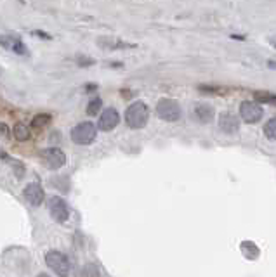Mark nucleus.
Returning a JSON list of instances; mask_svg holds the SVG:
<instances>
[{"mask_svg":"<svg viewBox=\"0 0 276 277\" xmlns=\"http://www.w3.org/2000/svg\"><path fill=\"white\" fill-rule=\"evenodd\" d=\"M148 120H150V109H148V106L144 103L136 101V103H132L129 108H127L125 123H127L129 129H132V130L144 129L146 123H148Z\"/></svg>","mask_w":276,"mask_h":277,"instance_id":"1","label":"nucleus"},{"mask_svg":"<svg viewBox=\"0 0 276 277\" xmlns=\"http://www.w3.org/2000/svg\"><path fill=\"white\" fill-rule=\"evenodd\" d=\"M97 136V127L90 122H82L71 130V140L78 145H89L96 140Z\"/></svg>","mask_w":276,"mask_h":277,"instance_id":"2","label":"nucleus"},{"mask_svg":"<svg viewBox=\"0 0 276 277\" xmlns=\"http://www.w3.org/2000/svg\"><path fill=\"white\" fill-rule=\"evenodd\" d=\"M45 264H47V267L57 276H66L71 269V264H70V260H68L66 255L61 253V251H56V250L47 251Z\"/></svg>","mask_w":276,"mask_h":277,"instance_id":"3","label":"nucleus"},{"mask_svg":"<svg viewBox=\"0 0 276 277\" xmlns=\"http://www.w3.org/2000/svg\"><path fill=\"white\" fill-rule=\"evenodd\" d=\"M157 115L160 120L163 122H177L181 118V106L177 104V101L169 99V97H163V99L158 101L157 104Z\"/></svg>","mask_w":276,"mask_h":277,"instance_id":"4","label":"nucleus"},{"mask_svg":"<svg viewBox=\"0 0 276 277\" xmlns=\"http://www.w3.org/2000/svg\"><path fill=\"white\" fill-rule=\"evenodd\" d=\"M49 213L57 224H64L70 218V206L66 205L63 198L59 196H50L49 198Z\"/></svg>","mask_w":276,"mask_h":277,"instance_id":"5","label":"nucleus"},{"mask_svg":"<svg viewBox=\"0 0 276 277\" xmlns=\"http://www.w3.org/2000/svg\"><path fill=\"white\" fill-rule=\"evenodd\" d=\"M263 108L257 103H254V101H243L242 106H240V116H242L243 122L250 123V125L259 123L263 120Z\"/></svg>","mask_w":276,"mask_h":277,"instance_id":"6","label":"nucleus"},{"mask_svg":"<svg viewBox=\"0 0 276 277\" xmlns=\"http://www.w3.org/2000/svg\"><path fill=\"white\" fill-rule=\"evenodd\" d=\"M40 156H42V159L45 161V165L49 166L50 170L63 168L64 163H66V154H64V152L61 151L59 147H47V149H43V151L40 152Z\"/></svg>","mask_w":276,"mask_h":277,"instance_id":"7","label":"nucleus"},{"mask_svg":"<svg viewBox=\"0 0 276 277\" xmlns=\"http://www.w3.org/2000/svg\"><path fill=\"white\" fill-rule=\"evenodd\" d=\"M120 123V115L115 108H106L99 116V122H97V129L101 132H111Z\"/></svg>","mask_w":276,"mask_h":277,"instance_id":"8","label":"nucleus"},{"mask_svg":"<svg viewBox=\"0 0 276 277\" xmlns=\"http://www.w3.org/2000/svg\"><path fill=\"white\" fill-rule=\"evenodd\" d=\"M0 45L9 52L17 54V56H28V49L24 47L23 40L16 35H2L0 36Z\"/></svg>","mask_w":276,"mask_h":277,"instance_id":"9","label":"nucleus"},{"mask_svg":"<svg viewBox=\"0 0 276 277\" xmlns=\"http://www.w3.org/2000/svg\"><path fill=\"white\" fill-rule=\"evenodd\" d=\"M23 194H24V199H26L31 206H40L43 203V199H45V191H43V187L38 182L28 184L26 187H24Z\"/></svg>","mask_w":276,"mask_h":277,"instance_id":"10","label":"nucleus"},{"mask_svg":"<svg viewBox=\"0 0 276 277\" xmlns=\"http://www.w3.org/2000/svg\"><path fill=\"white\" fill-rule=\"evenodd\" d=\"M219 129L224 134H237L240 129V122L235 115L231 113H223L219 116Z\"/></svg>","mask_w":276,"mask_h":277,"instance_id":"11","label":"nucleus"},{"mask_svg":"<svg viewBox=\"0 0 276 277\" xmlns=\"http://www.w3.org/2000/svg\"><path fill=\"white\" fill-rule=\"evenodd\" d=\"M193 113L195 120L198 123H203V125H207V123H210L214 120V108L209 104H198Z\"/></svg>","mask_w":276,"mask_h":277,"instance_id":"12","label":"nucleus"},{"mask_svg":"<svg viewBox=\"0 0 276 277\" xmlns=\"http://www.w3.org/2000/svg\"><path fill=\"white\" fill-rule=\"evenodd\" d=\"M50 122H52V116L45 115V113H40V115L33 116L30 127H31V129H35V130H40V129H45V127H49Z\"/></svg>","mask_w":276,"mask_h":277,"instance_id":"13","label":"nucleus"},{"mask_svg":"<svg viewBox=\"0 0 276 277\" xmlns=\"http://www.w3.org/2000/svg\"><path fill=\"white\" fill-rule=\"evenodd\" d=\"M240 248H242L245 258H249V260H256V258L259 257V248H257V244H254L252 241H243L240 244Z\"/></svg>","mask_w":276,"mask_h":277,"instance_id":"14","label":"nucleus"},{"mask_svg":"<svg viewBox=\"0 0 276 277\" xmlns=\"http://www.w3.org/2000/svg\"><path fill=\"white\" fill-rule=\"evenodd\" d=\"M12 134H14V138H16V140H19V142H26L28 138H30V129H28V127L24 125L23 122H19V123H16V125H14Z\"/></svg>","mask_w":276,"mask_h":277,"instance_id":"15","label":"nucleus"},{"mask_svg":"<svg viewBox=\"0 0 276 277\" xmlns=\"http://www.w3.org/2000/svg\"><path fill=\"white\" fill-rule=\"evenodd\" d=\"M254 99H256L257 103L276 106V94L266 92V90H256V92H254Z\"/></svg>","mask_w":276,"mask_h":277,"instance_id":"16","label":"nucleus"},{"mask_svg":"<svg viewBox=\"0 0 276 277\" xmlns=\"http://www.w3.org/2000/svg\"><path fill=\"white\" fill-rule=\"evenodd\" d=\"M101 108H103V99H101V97H92V99L89 101V104H87V115L96 116L97 113L101 111Z\"/></svg>","mask_w":276,"mask_h":277,"instance_id":"17","label":"nucleus"},{"mask_svg":"<svg viewBox=\"0 0 276 277\" xmlns=\"http://www.w3.org/2000/svg\"><path fill=\"white\" fill-rule=\"evenodd\" d=\"M264 136L270 138V140H276V116L266 123V127H264Z\"/></svg>","mask_w":276,"mask_h":277,"instance_id":"18","label":"nucleus"},{"mask_svg":"<svg viewBox=\"0 0 276 277\" xmlns=\"http://www.w3.org/2000/svg\"><path fill=\"white\" fill-rule=\"evenodd\" d=\"M198 89L202 90V92H210V94H224V92H226V90H224V89H221V87H212V85H210V87L200 85Z\"/></svg>","mask_w":276,"mask_h":277,"instance_id":"19","label":"nucleus"},{"mask_svg":"<svg viewBox=\"0 0 276 277\" xmlns=\"http://www.w3.org/2000/svg\"><path fill=\"white\" fill-rule=\"evenodd\" d=\"M35 35H38V36H42V38H47V40H49V38H50V36H49V35H45V33H42V31H35Z\"/></svg>","mask_w":276,"mask_h":277,"instance_id":"20","label":"nucleus"},{"mask_svg":"<svg viewBox=\"0 0 276 277\" xmlns=\"http://www.w3.org/2000/svg\"><path fill=\"white\" fill-rule=\"evenodd\" d=\"M231 38L233 40H245V36L243 35H231Z\"/></svg>","mask_w":276,"mask_h":277,"instance_id":"21","label":"nucleus"},{"mask_svg":"<svg viewBox=\"0 0 276 277\" xmlns=\"http://www.w3.org/2000/svg\"><path fill=\"white\" fill-rule=\"evenodd\" d=\"M268 66H270L271 69H276V63H275V61H270V63H268Z\"/></svg>","mask_w":276,"mask_h":277,"instance_id":"22","label":"nucleus"},{"mask_svg":"<svg viewBox=\"0 0 276 277\" xmlns=\"http://www.w3.org/2000/svg\"><path fill=\"white\" fill-rule=\"evenodd\" d=\"M275 47H276V42H275Z\"/></svg>","mask_w":276,"mask_h":277,"instance_id":"23","label":"nucleus"}]
</instances>
